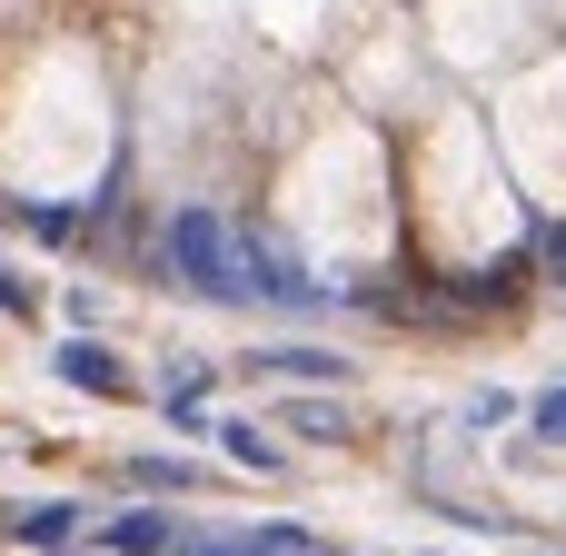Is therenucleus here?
Listing matches in <instances>:
<instances>
[{
    "label": "nucleus",
    "instance_id": "obj_4",
    "mask_svg": "<svg viewBox=\"0 0 566 556\" xmlns=\"http://www.w3.org/2000/svg\"><path fill=\"white\" fill-rule=\"evenodd\" d=\"M50 378H60V388H90V398H119V388H129V368L109 358L99 328H70V338L50 348Z\"/></svg>",
    "mask_w": 566,
    "mask_h": 556
},
{
    "label": "nucleus",
    "instance_id": "obj_15",
    "mask_svg": "<svg viewBox=\"0 0 566 556\" xmlns=\"http://www.w3.org/2000/svg\"><path fill=\"white\" fill-rule=\"evenodd\" d=\"M289 556H338V547H318V537H289Z\"/></svg>",
    "mask_w": 566,
    "mask_h": 556
},
{
    "label": "nucleus",
    "instance_id": "obj_2",
    "mask_svg": "<svg viewBox=\"0 0 566 556\" xmlns=\"http://www.w3.org/2000/svg\"><path fill=\"white\" fill-rule=\"evenodd\" d=\"M249 308H279V318H328V308H338V289H328L298 249H279L269 229H249Z\"/></svg>",
    "mask_w": 566,
    "mask_h": 556
},
{
    "label": "nucleus",
    "instance_id": "obj_6",
    "mask_svg": "<svg viewBox=\"0 0 566 556\" xmlns=\"http://www.w3.org/2000/svg\"><path fill=\"white\" fill-rule=\"evenodd\" d=\"M149 398H159V418H169V428H189V438H209V358H169Z\"/></svg>",
    "mask_w": 566,
    "mask_h": 556
},
{
    "label": "nucleus",
    "instance_id": "obj_7",
    "mask_svg": "<svg viewBox=\"0 0 566 556\" xmlns=\"http://www.w3.org/2000/svg\"><path fill=\"white\" fill-rule=\"evenodd\" d=\"M209 438H219V458L249 468V478H279V468H289V448H279L259 418H209Z\"/></svg>",
    "mask_w": 566,
    "mask_h": 556
},
{
    "label": "nucleus",
    "instance_id": "obj_12",
    "mask_svg": "<svg viewBox=\"0 0 566 556\" xmlns=\"http://www.w3.org/2000/svg\"><path fill=\"white\" fill-rule=\"evenodd\" d=\"M289 428L298 438H348V408L338 398H289Z\"/></svg>",
    "mask_w": 566,
    "mask_h": 556
},
{
    "label": "nucleus",
    "instance_id": "obj_16",
    "mask_svg": "<svg viewBox=\"0 0 566 556\" xmlns=\"http://www.w3.org/2000/svg\"><path fill=\"white\" fill-rule=\"evenodd\" d=\"M418 556H438V547H418Z\"/></svg>",
    "mask_w": 566,
    "mask_h": 556
},
{
    "label": "nucleus",
    "instance_id": "obj_1",
    "mask_svg": "<svg viewBox=\"0 0 566 556\" xmlns=\"http://www.w3.org/2000/svg\"><path fill=\"white\" fill-rule=\"evenodd\" d=\"M159 269H169L179 289L219 298V308H249V229H239V219H219L209 199L169 209V229H159Z\"/></svg>",
    "mask_w": 566,
    "mask_h": 556
},
{
    "label": "nucleus",
    "instance_id": "obj_8",
    "mask_svg": "<svg viewBox=\"0 0 566 556\" xmlns=\"http://www.w3.org/2000/svg\"><path fill=\"white\" fill-rule=\"evenodd\" d=\"M129 487H139V497H189V487H209V478H199L189 458H129Z\"/></svg>",
    "mask_w": 566,
    "mask_h": 556
},
{
    "label": "nucleus",
    "instance_id": "obj_3",
    "mask_svg": "<svg viewBox=\"0 0 566 556\" xmlns=\"http://www.w3.org/2000/svg\"><path fill=\"white\" fill-rule=\"evenodd\" d=\"M249 378H279V388H348L358 358L318 348V338H279V348H249Z\"/></svg>",
    "mask_w": 566,
    "mask_h": 556
},
{
    "label": "nucleus",
    "instance_id": "obj_11",
    "mask_svg": "<svg viewBox=\"0 0 566 556\" xmlns=\"http://www.w3.org/2000/svg\"><path fill=\"white\" fill-rule=\"evenodd\" d=\"M527 438H537V448H566V378L527 398Z\"/></svg>",
    "mask_w": 566,
    "mask_h": 556
},
{
    "label": "nucleus",
    "instance_id": "obj_14",
    "mask_svg": "<svg viewBox=\"0 0 566 556\" xmlns=\"http://www.w3.org/2000/svg\"><path fill=\"white\" fill-rule=\"evenodd\" d=\"M30 308H40V289H30V279H10V269H0V318H30Z\"/></svg>",
    "mask_w": 566,
    "mask_h": 556
},
{
    "label": "nucleus",
    "instance_id": "obj_9",
    "mask_svg": "<svg viewBox=\"0 0 566 556\" xmlns=\"http://www.w3.org/2000/svg\"><path fill=\"white\" fill-rule=\"evenodd\" d=\"M90 219H99V209H60V199H30V209H20V229H30V239H50V249H70Z\"/></svg>",
    "mask_w": 566,
    "mask_h": 556
},
{
    "label": "nucleus",
    "instance_id": "obj_13",
    "mask_svg": "<svg viewBox=\"0 0 566 556\" xmlns=\"http://www.w3.org/2000/svg\"><path fill=\"white\" fill-rule=\"evenodd\" d=\"M70 517H80V507H30V537H40V547H60V537H70Z\"/></svg>",
    "mask_w": 566,
    "mask_h": 556
},
{
    "label": "nucleus",
    "instance_id": "obj_10",
    "mask_svg": "<svg viewBox=\"0 0 566 556\" xmlns=\"http://www.w3.org/2000/svg\"><path fill=\"white\" fill-rule=\"evenodd\" d=\"M507 418H527V398H507V388H468L458 398V428H507Z\"/></svg>",
    "mask_w": 566,
    "mask_h": 556
},
{
    "label": "nucleus",
    "instance_id": "obj_5",
    "mask_svg": "<svg viewBox=\"0 0 566 556\" xmlns=\"http://www.w3.org/2000/svg\"><path fill=\"white\" fill-rule=\"evenodd\" d=\"M179 537H189V517H169L159 497H139L99 527V547H119V556H179Z\"/></svg>",
    "mask_w": 566,
    "mask_h": 556
}]
</instances>
